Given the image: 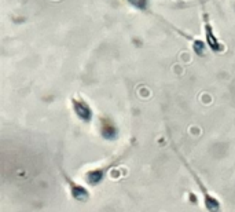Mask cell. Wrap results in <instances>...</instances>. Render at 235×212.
<instances>
[{
  "mask_svg": "<svg viewBox=\"0 0 235 212\" xmlns=\"http://www.w3.org/2000/svg\"><path fill=\"white\" fill-rule=\"evenodd\" d=\"M135 7H138V8H144L146 7V0H129Z\"/></svg>",
  "mask_w": 235,
  "mask_h": 212,
  "instance_id": "1",
  "label": "cell"
}]
</instances>
